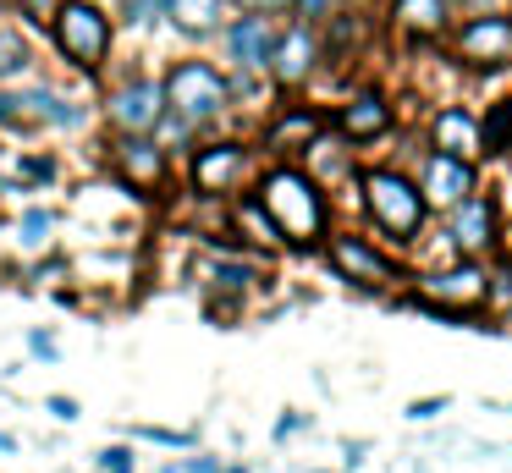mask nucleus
<instances>
[{
    "instance_id": "18",
    "label": "nucleus",
    "mask_w": 512,
    "mask_h": 473,
    "mask_svg": "<svg viewBox=\"0 0 512 473\" xmlns=\"http://www.w3.org/2000/svg\"><path fill=\"white\" fill-rule=\"evenodd\" d=\"M391 22L413 39H430L446 28V0H391Z\"/></svg>"
},
{
    "instance_id": "19",
    "label": "nucleus",
    "mask_w": 512,
    "mask_h": 473,
    "mask_svg": "<svg viewBox=\"0 0 512 473\" xmlns=\"http://www.w3.org/2000/svg\"><path fill=\"white\" fill-rule=\"evenodd\" d=\"M512 149V99H496L490 116L479 121V154H507Z\"/></svg>"
},
{
    "instance_id": "35",
    "label": "nucleus",
    "mask_w": 512,
    "mask_h": 473,
    "mask_svg": "<svg viewBox=\"0 0 512 473\" xmlns=\"http://www.w3.org/2000/svg\"><path fill=\"white\" fill-rule=\"evenodd\" d=\"M468 11H507V0H463Z\"/></svg>"
},
{
    "instance_id": "23",
    "label": "nucleus",
    "mask_w": 512,
    "mask_h": 473,
    "mask_svg": "<svg viewBox=\"0 0 512 473\" xmlns=\"http://www.w3.org/2000/svg\"><path fill=\"white\" fill-rule=\"evenodd\" d=\"M314 127H320V116H314V110H292L281 127H270V143H276V149H287V138H298V132H309V138H314Z\"/></svg>"
},
{
    "instance_id": "14",
    "label": "nucleus",
    "mask_w": 512,
    "mask_h": 473,
    "mask_svg": "<svg viewBox=\"0 0 512 473\" xmlns=\"http://www.w3.org/2000/svg\"><path fill=\"white\" fill-rule=\"evenodd\" d=\"M270 50H276V33H270L265 17H237L232 28H226V55H232L243 72H265Z\"/></svg>"
},
{
    "instance_id": "28",
    "label": "nucleus",
    "mask_w": 512,
    "mask_h": 473,
    "mask_svg": "<svg viewBox=\"0 0 512 473\" xmlns=\"http://www.w3.org/2000/svg\"><path fill=\"white\" fill-rule=\"evenodd\" d=\"M0 127H23V99L12 88H0Z\"/></svg>"
},
{
    "instance_id": "20",
    "label": "nucleus",
    "mask_w": 512,
    "mask_h": 473,
    "mask_svg": "<svg viewBox=\"0 0 512 473\" xmlns=\"http://www.w3.org/2000/svg\"><path fill=\"white\" fill-rule=\"evenodd\" d=\"M28 66H34V50H28V39L17 28H0V83L6 77H23Z\"/></svg>"
},
{
    "instance_id": "10",
    "label": "nucleus",
    "mask_w": 512,
    "mask_h": 473,
    "mask_svg": "<svg viewBox=\"0 0 512 473\" xmlns=\"http://www.w3.org/2000/svg\"><path fill=\"white\" fill-rule=\"evenodd\" d=\"M243 176H248L243 143H210V149H199V160H193V182H199L204 193H226V187H237Z\"/></svg>"
},
{
    "instance_id": "26",
    "label": "nucleus",
    "mask_w": 512,
    "mask_h": 473,
    "mask_svg": "<svg viewBox=\"0 0 512 473\" xmlns=\"http://www.w3.org/2000/svg\"><path fill=\"white\" fill-rule=\"evenodd\" d=\"M446 407H452V396H419V402H408V418L424 424V418H441Z\"/></svg>"
},
{
    "instance_id": "17",
    "label": "nucleus",
    "mask_w": 512,
    "mask_h": 473,
    "mask_svg": "<svg viewBox=\"0 0 512 473\" xmlns=\"http://www.w3.org/2000/svg\"><path fill=\"white\" fill-rule=\"evenodd\" d=\"M221 11H226V0H160V17H171L193 39L221 28Z\"/></svg>"
},
{
    "instance_id": "3",
    "label": "nucleus",
    "mask_w": 512,
    "mask_h": 473,
    "mask_svg": "<svg viewBox=\"0 0 512 473\" xmlns=\"http://www.w3.org/2000/svg\"><path fill=\"white\" fill-rule=\"evenodd\" d=\"M50 28H56V44L72 66H83V72L105 66V55H111V17L94 0H61Z\"/></svg>"
},
{
    "instance_id": "36",
    "label": "nucleus",
    "mask_w": 512,
    "mask_h": 473,
    "mask_svg": "<svg viewBox=\"0 0 512 473\" xmlns=\"http://www.w3.org/2000/svg\"><path fill=\"white\" fill-rule=\"evenodd\" d=\"M0 451H6V457L17 451V435H12V429H0Z\"/></svg>"
},
{
    "instance_id": "1",
    "label": "nucleus",
    "mask_w": 512,
    "mask_h": 473,
    "mask_svg": "<svg viewBox=\"0 0 512 473\" xmlns=\"http://www.w3.org/2000/svg\"><path fill=\"white\" fill-rule=\"evenodd\" d=\"M259 204H265V215L276 220L281 242H292V248H309V242L325 237V220H331V209H325V193L320 182H314V171H298V165H276V171L259 176Z\"/></svg>"
},
{
    "instance_id": "32",
    "label": "nucleus",
    "mask_w": 512,
    "mask_h": 473,
    "mask_svg": "<svg viewBox=\"0 0 512 473\" xmlns=\"http://www.w3.org/2000/svg\"><path fill=\"white\" fill-rule=\"evenodd\" d=\"M45 413L61 418V424H72V418H78V402H72V396H45Z\"/></svg>"
},
{
    "instance_id": "16",
    "label": "nucleus",
    "mask_w": 512,
    "mask_h": 473,
    "mask_svg": "<svg viewBox=\"0 0 512 473\" xmlns=\"http://www.w3.org/2000/svg\"><path fill=\"white\" fill-rule=\"evenodd\" d=\"M336 121H342L347 138H380V132L391 127V105L380 94H353L342 110H336Z\"/></svg>"
},
{
    "instance_id": "34",
    "label": "nucleus",
    "mask_w": 512,
    "mask_h": 473,
    "mask_svg": "<svg viewBox=\"0 0 512 473\" xmlns=\"http://www.w3.org/2000/svg\"><path fill=\"white\" fill-rule=\"evenodd\" d=\"M243 6H265V11H292L298 0H243Z\"/></svg>"
},
{
    "instance_id": "5",
    "label": "nucleus",
    "mask_w": 512,
    "mask_h": 473,
    "mask_svg": "<svg viewBox=\"0 0 512 473\" xmlns=\"http://www.w3.org/2000/svg\"><path fill=\"white\" fill-rule=\"evenodd\" d=\"M490 297V281L485 270H474V264H457V270H435V275H419V297L413 303L424 308V314H441V319H474L479 303Z\"/></svg>"
},
{
    "instance_id": "24",
    "label": "nucleus",
    "mask_w": 512,
    "mask_h": 473,
    "mask_svg": "<svg viewBox=\"0 0 512 473\" xmlns=\"http://www.w3.org/2000/svg\"><path fill=\"white\" fill-rule=\"evenodd\" d=\"M133 435L138 440H155V446H193V440H199V435H193V429H133Z\"/></svg>"
},
{
    "instance_id": "29",
    "label": "nucleus",
    "mask_w": 512,
    "mask_h": 473,
    "mask_svg": "<svg viewBox=\"0 0 512 473\" xmlns=\"http://www.w3.org/2000/svg\"><path fill=\"white\" fill-rule=\"evenodd\" d=\"M23 176H28V182H50V176H56V160H50V154H28Z\"/></svg>"
},
{
    "instance_id": "8",
    "label": "nucleus",
    "mask_w": 512,
    "mask_h": 473,
    "mask_svg": "<svg viewBox=\"0 0 512 473\" xmlns=\"http://www.w3.org/2000/svg\"><path fill=\"white\" fill-rule=\"evenodd\" d=\"M160 110H166V88L138 77V83L116 88V99H111V127H116V132H155Z\"/></svg>"
},
{
    "instance_id": "21",
    "label": "nucleus",
    "mask_w": 512,
    "mask_h": 473,
    "mask_svg": "<svg viewBox=\"0 0 512 473\" xmlns=\"http://www.w3.org/2000/svg\"><path fill=\"white\" fill-rule=\"evenodd\" d=\"M210 281L221 286V292H248V286L259 281V270H254V264H232V259H215V264H210Z\"/></svg>"
},
{
    "instance_id": "4",
    "label": "nucleus",
    "mask_w": 512,
    "mask_h": 473,
    "mask_svg": "<svg viewBox=\"0 0 512 473\" xmlns=\"http://www.w3.org/2000/svg\"><path fill=\"white\" fill-rule=\"evenodd\" d=\"M160 88H166V110H177V116H188V121L221 116L226 99H232V83H226L210 61H177Z\"/></svg>"
},
{
    "instance_id": "25",
    "label": "nucleus",
    "mask_w": 512,
    "mask_h": 473,
    "mask_svg": "<svg viewBox=\"0 0 512 473\" xmlns=\"http://www.w3.org/2000/svg\"><path fill=\"white\" fill-rule=\"evenodd\" d=\"M94 468H100V473H133V451H127V446H105L100 457H94Z\"/></svg>"
},
{
    "instance_id": "9",
    "label": "nucleus",
    "mask_w": 512,
    "mask_h": 473,
    "mask_svg": "<svg viewBox=\"0 0 512 473\" xmlns=\"http://www.w3.org/2000/svg\"><path fill=\"white\" fill-rule=\"evenodd\" d=\"M430 204H463L468 193H474V165L463 160V154H441L435 149L430 160H424V187H419Z\"/></svg>"
},
{
    "instance_id": "27",
    "label": "nucleus",
    "mask_w": 512,
    "mask_h": 473,
    "mask_svg": "<svg viewBox=\"0 0 512 473\" xmlns=\"http://www.w3.org/2000/svg\"><path fill=\"white\" fill-rule=\"evenodd\" d=\"M28 352H34V358H45V363L61 358V347H56V336H50V330H28Z\"/></svg>"
},
{
    "instance_id": "2",
    "label": "nucleus",
    "mask_w": 512,
    "mask_h": 473,
    "mask_svg": "<svg viewBox=\"0 0 512 473\" xmlns=\"http://www.w3.org/2000/svg\"><path fill=\"white\" fill-rule=\"evenodd\" d=\"M358 187H364V204H369V215H375V226L397 242H413V231L424 226V193L419 187L402 171H364Z\"/></svg>"
},
{
    "instance_id": "15",
    "label": "nucleus",
    "mask_w": 512,
    "mask_h": 473,
    "mask_svg": "<svg viewBox=\"0 0 512 473\" xmlns=\"http://www.w3.org/2000/svg\"><path fill=\"white\" fill-rule=\"evenodd\" d=\"M430 138H435V149H441V154H463V160H474V154H479V121H474V110L446 105L441 116L430 121Z\"/></svg>"
},
{
    "instance_id": "13",
    "label": "nucleus",
    "mask_w": 512,
    "mask_h": 473,
    "mask_svg": "<svg viewBox=\"0 0 512 473\" xmlns=\"http://www.w3.org/2000/svg\"><path fill=\"white\" fill-rule=\"evenodd\" d=\"M452 242H457V253H468V259L496 242V209H490V198L468 193L463 204H452Z\"/></svg>"
},
{
    "instance_id": "12",
    "label": "nucleus",
    "mask_w": 512,
    "mask_h": 473,
    "mask_svg": "<svg viewBox=\"0 0 512 473\" xmlns=\"http://www.w3.org/2000/svg\"><path fill=\"white\" fill-rule=\"evenodd\" d=\"M116 165H122V176L133 187H160L166 182V149L149 143L144 132H122V138H116Z\"/></svg>"
},
{
    "instance_id": "31",
    "label": "nucleus",
    "mask_w": 512,
    "mask_h": 473,
    "mask_svg": "<svg viewBox=\"0 0 512 473\" xmlns=\"http://www.w3.org/2000/svg\"><path fill=\"white\" fill-rule=\"evenodd\" d=\"M309 424H314L309 413H298V407H287V418H281V424H276V440H292V435H298V429H309Z\"/></svg>"
},
{
    "instance_id": "33",
    "label": "nucleus",
    "mask_w": 512,
    "mask_h": 473,
    "mask_svg": "<svg viewBox=\"0 0 512 473\" xmlns=\"http://www.w3.org/2000/svg\"><path fill=\"white\" fill-rule=\"evenodd\" d=\"M364 457H369V440H347V446H342V462H347V468H358Z\"/></svg>"
},
{
    "instance_id": "22",
    "label": "nucleus",
    "mask_w": 512,
    "mask_h": 473,
    "mask_svg": "<svg viewBox=\"0 0 512 473\" xmlns=\"http://www.w3.org/2000/svg\"><path fill=\"white\" fill-rule=\"evenodd\" d=\"M17 231H23V248H45L50 231H56V215H50V209H28V215L17 220Z\"/></svg>"
},
{
    "instance_id": "37",
    "label": "nucleus",
    "mask_w": 512,
    "mask_h": 473,
    "mask_svg": "<svg viewBox=\"0 0 512 473\" xmlns=\"http://www.w3.org/2000/svg\"><path fill=\"white\" fill-rule=\"evenodd\" d=\"M221 473H248V468H221Z\"/></svg>"
},
{
    "instance_id": "11",
    "label": "nucleus",
    "mask_w": 512,
    "mask_h": 473,
    "mask_svg": "<svg viewBox=\"0 0 512 473\" xmlns=\"http://www.w3.org/2000/svg\"><path fill=\"white\" fill-rule=\"evenodd\" d=\"M314 61H320V39H314V33L298 22V28H287V33L276 39V50H270V66H265V72H276V83L292 88V83H303V77L314 72Z\"/></svg>"
},
{
    "instance_id": "30",
    "label": "nucleus",
    "mask_w": 512,
    "mask_h": 473,
    "mask_svg": "<svg viewBox=\"0 0 512 473\" xmlns=\"http://www.w3.org/2000/svg\"><path fill=\"white\" fill-rule=\"evenodd\" d=\"M149 17H160V0H127V28H144Z\"/></svg>"
},
{
    "instance_id": "7",
    "label": "nucleus",
    "mask_w": 512,
    "mask_h": 473,
    "mask_svg": "<svg viewBox=\"0 0 512 473\" xmlns=\"http://www.w3.org/2000/svg\"><path fill=\"white\" fill-rule=\"evenodd\" d=\"M457 55H463L468 66L496 72L501 61H512V22L501 17V11H474V17L463 22V33H457Z\"/></svg>"
},
{
    "instance_id": "6",
    "label": "nucleus",
    "mask_w": 512,
    "mask_h": 473,
    "mask_svg": "<svg viewBox=\"0 0 512 473\" xmlns=\"http://www.w3.org/2000/svg\"><path fill=\"white\" fill-rule=\"evenodd\" d=\"M331 264H336V275L369 286V292H391V286L402 281L391 253H380L375 242H364V237H331Z\"/></svg>"
}]
</instances>
